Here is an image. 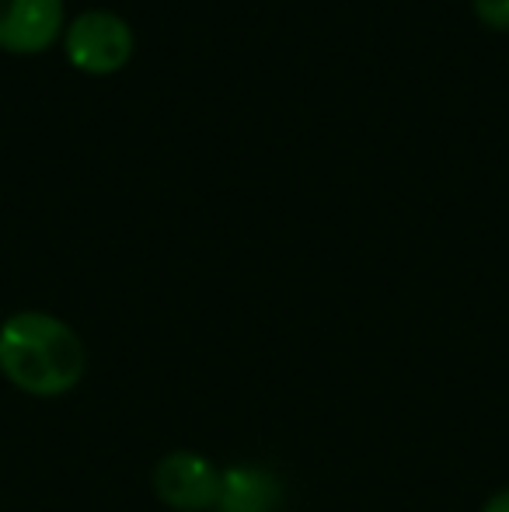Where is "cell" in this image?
I'll use <instances>...</instances> for the list:
<instances>
[{"label":"cell","mask_w":509,"mask_h":512,"mask_svg":"<svg viewBox=\"0 0 509 512\" xmlns=\"http://www.w3.org/2000/svg\"><path fill=\"white\" fill-rule=\"evenodd\" d=\"M0 377L28 398H67L88 377V345L49 310H18L0 321Z\"/></svg>","instance_id":"obj_1"},{"label":"cell","mask_w":509,"mask_h":512,"mask_svg":"<svg viewBox=\"0 0 509 512\" xmlns=\"http://www.w3.org/2000/svg\"><path fill=\"white\" fill-rule=\"evenodd\" d=\"M224 467L196 450H171L154 464L150 488L157 502L171 512H213L220 502Z\"/></svg>","instance_id":"obj_2"},{"label":"cell","mask_w":509,"mask_h":512,"mask_svg":"<svg viewBox=\"0 0 509 512\" xmlns=\"http://www.w3.org/2000/svg\"><path fill=\"white\" fill-rule=\"evenodd\" d=\"M63 49L84 74H116L133 56V28L116 11H84L63 28Z\"/></svg>","instance_id":"obj_3"},{"label":"cell","mask_w":509,"mask_h":512,"mask_svg":"<svg viewBox=\"0 0 509 512\" xmlns=\"http://www.w3.org/2000/svg\"><path fill=\"white\" fill-rule=\"evenodd\" d=\"M63 32V0H0V49L46 53Z\"/></svg>","instance_id":"obj_4"},{"label":"cell","mask_w":509,"mask_h":512,"mask_svg":"<svg viewBox=\"0 0 509 512\" xmlns=\"http://www.w3.org/2000/svg\"><path fill=\"white\" fill-rule=\"evenodd\" d=\"M283 506V481L258 464H231L220 478V502L213 512H276Z\"/></svg>","instance_id":"obj_5"},{"label":"cell","mask_w":509,"mask_h":512,"mask_svg":"<svg viewBox=\"0 0 509 512\" xmlns=\"http://www.w3.org/2000/svg\"><path fill=\"white\" fill-rule=\"evenodd\" d=\"M478 21L496 32H509V0H471Z\"/></svg>","instance_id":"obj_6"},{"label":"cell","mask_w":509,"mask_h":512,"mask_svg":"<svg viewBox=\"0 0 509 512\" xmlns=\"http://www.w3.org/2000/svg\"><path fill=\"white\" fill-rule=\"evenodd\" d=\"M482 512H509V485L499 488V492H492L489 499H485Z\"/></svg>","instance_id":"obj_7"}]
</instances>
